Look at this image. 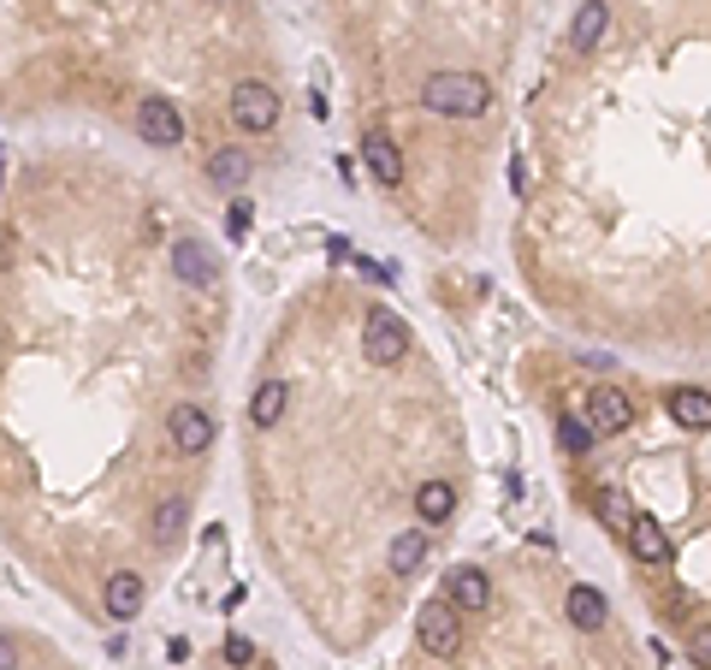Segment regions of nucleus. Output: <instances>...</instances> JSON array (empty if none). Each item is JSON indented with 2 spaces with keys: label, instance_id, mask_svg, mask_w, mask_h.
Listing matches in <instances>:
<instances>
[{
  "label": "nucleus",
  "instance_id": "nucleus-1",
  "mask_svg": "<svg viewBox=\"0 0 711 670\" xmlns=\"http://www.w3.org/2000/svg\"><path fill=\"white\" fill-rule=\"evenodd\" d=\"M422 101L439 113V119H480L492 107V83L480 72H434L422 83Z\"/></svg>",
  "mask_w": 711,
  "mask_h": 670
},
{
  "label": "nucleus",
  "instance_id": "nucleus-2",
  "mask_svg": "<svg viewBox=\"0 0 711 670\" xmlns=\"http://www.w3.org/2000/svg\"><path fill=\"white\" fill-rule=\"evenodd\" d=\"M362 350H367V362L391 369V362H403V350H410V326H403L391 309H367V321H362Z\"/></svg>",
  "mask_w": 711,
  "mask_h": 670
},
{
  "label": "nucleus",
  "instance_id": "nucleus-3",
  "mask_svg": "<svg viewBox=\"0 0 711 670\" xmlns=\"http://www.w3.org/2000/svg\"><path fill=\"white\" fill-rule=\"evenodd\" d=\"M415 635H422V647L434 653V659H451V653L463 647V623H456V605H451V600H427L422 611H415Z\"/></svg>",
  "mask_w": 711,
  "mask_h": 670
},
{
  "label": "nucleus",
  "instance_id": "nucleus-4",
  "mask_svg": "<svg viewBox=\"0 0 711 670\" xmlns=\"http://www.w3.org/2000/svg\"><path fill=\"white\" fill-rule=\"evenodd\" d=\"M232 119H237V131H273L279 125V90L261 78H244L232 90Z\"/></svg>",
  "mask_w": 711,
  "mask_h": 670
},
{
  "label": "nucleus",
  "instance_id": "nucleus-5",
  "mask_svg": "<svg viewBox=\"0 0 711 670\" xmlns=\"http://www.w3.org/2000/svg\"><path fill=\"white\" fill-rule=\"evenodd\" d=\"M137 137L155 143V149H178L184 143V113H178L167 95H143L137 101Z\"/></svg>",
  "mask_w": 711,
  "mask_h": 670
},
{
  "label": "nucleus",
  "instance_id": "nucleus-6",
  "mask_svg": "<svg viewBox=\"0 0 711 670\" xmlns=\"http://www.w3.org/2000/svg\"><path fill=\"white\" fill-rule=\"evenodd\" d=\"M581 415H587L593 434H629V427H634V403H629V391H622V386H593Z\"/></svg>",
  "mask_w": 711,
  "mask_h": 670
},
{
  "label": "nucleus",
  "instance_id": "nucleus-7",
  "mask_svg": "<svg viewBox=\"0 0 711 670\" xmlns=\"http://www.w3.org/2000/svg\"><path fill=\"white\" fill-rule=\"evenodd\" d=\"M167 434H172V446L184 451V458H202V451L214 446V415L202 410V403H178V410L167 415Z\"/></svg>",
  "mask_w": 711,
  "mask_h": 670
},
{
  "label": "nucleus",
  "instance_id": "nucleus-8",
  "mask_svg": "<svg viewBox=\"0 0 711 670\" xmlns=\"http://www.w3.org/2000/svg\"><path fill=\"white\" fill-rule=\"evenodd\" d=\"M622 540H629V552L641 564H670V552H676L670 546V534H664V523H652L646 511H634V523H629V534Z\"/></svg>",
  "mask_w": 711,
  "mask_h": 670
},
{
  "label": "nucleus",
  "instance_id": "nucleus-9",
  "mask_svg": "<svg viewBox=\"0 0 711 670\" xmlns=\"http://www.w3.org/2000/svg\"><path fill=\"white\" fill-rule=\"evenodd\" d=\"M167 261H172L178 285H196V291H208V285H214V256H208V249L196 244V237H178Z\"/></svg>",
  "mask_w": 711,
  "mask_h": 670
},
{
  "label": "nucleus",
  "instance_id": "nucleus-10",
  "mask_svg": "<svg viewBox=\"0 0 711 670\" xmlns=\"http://www.w3.org/2000/svg\"><path fill=\"white\" fill-rule=\"evenodd\" d=\"M444 600H451L456 611H487V605H492L487 570H451V576H444Z\"/></svg>",
  "mask_w": 711,
  "mask_h": 670
},
{
  "label": "nucleus",
  "instance_id": "nucleus-11",
  "mask_svg": "<svg viewBox=\"0 0 711 670\" xmlns=\"http://www.w3.org/2000/svg\"><path fill=\"white\" fill-rule=\"evenodd\" d=\"M605 30H611V7H605V0H581L576 24H569V48H581V54H593V48L605 42Z\"/></svg>",
  "mask_w": 711,
  "mask_h": 670
},
{
  "label": "nucleus",
  "instance_id": "nucleus-12",
  "mask_svg": "<svg viewBox=\"0 0 711 670\" xmlns=\"http://www.w3.org/2000/svg\"><path fill=\"white\" fill-rule=\"evenodd\" d=\"M362 160H367V172H374L379 184H403V155H398V143L391 137H362Z\"/></svg>",
  "mask_w": 711,
  "mask_h": 670
},
{
  "label": "nucleus",
  "instance_id": "nucleus-13",
  "mask_svg": "<svg viewBox=\"0 0 711 670\" xmlns=\"http://www.w3.org/2000/svg\"><path fill=\"white\" fill-rule=\"evenodd\" d=\"M564 611H569V623L576 629H605V617H611V605H605V593L599 588H569V600H564Z\"/></svg>",
  "mask_w": 711,
  "mask_h": 670
},
{
  "label": "nucleus",
  "instance_id": "nucleus-14",
  "mask_svg": "<svg viewBox=\"0 0 711 670\" xmlns=\"http://www.w3.org/2000/svg\"><path fill=\"white\" fill-rule=\"evenodd\" d=\"M670 422L676 427H711V391H700V386L670 391Z\"/></svg>",
  "mask_w": 711,
  "mask_h": 670
},
{
  "label": "nucleus",
  "instance_id": "nucleus-15",
  "mask_svg": "<svg viewBox=\"0 0 711 670\" xmlns=\"http://www.w3.org/2000/svg\"><path fill=\"white\" fill-rule=\"evenodd\" d=\"M451 511H456L451 480H422V487H415V516H422V523H451Z\"/></svg>",
  "mask_w": 711,
  "mask_h": 670
},
{
  "label": "nucleus",
  "instance_id": "nucleus-16",
  "mask_svg": "<svg viewBox=\"0 0 711 670\" xmlns=\"http://www.w3.org/2000/svg\"><path fill=\"white\" fill-rule=\"evenodd\" d=\"M285 403H290V386L285 381H261L256 398H249V422H256V427H279Z\"/></svg>",
  "mask_w": 711,
  "mask_h": 670
},
{
  "label": "nucleus",
  "instance_id": "nucleus-17",
  "mask_svg": "<svg viewBox=\"0 0 711 670\" xmlns=\"http://www.w3.org/2000/svg\"><path fill=\"white\" fill-rule=\"evenodd\" d=\"M107 611L113 617H137V611H143V576H137V570L113 576L107 581Z\"/></svg>",
  "mask_w": 711,
  "mask_h": 670
},
{
  "label": "nucleus",
  "instance_id": "nucleus-18",
  "mask_svg": "<svg viewBox=\"0 0 711 670\" xmlns=\"http://www.w3.org/2000/svg\"><path fill=\"white\" fill-rule=\"evenodd\" d=\"M208 179H214V191H237V184L249 179V155L244 149H220V155L208 160Z\"/></svg>",
  "mask_w": 711,
  "mask_h": 670
},
{
  "label": "nucleus",
  "instance_id": "nucleus-19",
  "mask_svg": "<svg viewBox=\"0 0 711 670\" xmlns=\"http://www.w3.org/2000/svg\"><path fill=\"white\" fill-rule=\"evenodd\" d=\"M422 558H427V534H422V528H410V534L391 540V570H398V576L422 570Z\"/></svg>",
  "mask_w": 711,
  "mask_h": 670
},
{
  "label": "nucleus",
  "instance_id": "nucleus-20",
  "mask_svg": "<svg viewBox=\"0 0 711 670\" xmlns=\"http://www.w3.org/2000/svg\"><path fill=\"white\" fill-rule=\"evenodd\" d=\"M599 516L617 528V534H629V523H634V504H629V492L605 487V492H599Z\"/></svg>",
  "mask_w": 711,
  "mask_h": 670
},
{
  "label": "nucleus",
  "instance_id": "nucleus-21",
  "mask_svg": "<svg viewBox=\"0 0 711 670\" xmlns=\"http://www.w3.org/2000/svg\"><path fill=\"white\" fill-rule=\"evenodd\" d=\"M184 499H167V504H160V511H155V540H160V546H172V540L178 534H184Z\"/></svg>",
  "mask_w": 711,
  "mask_h": 670
},
{
  "label": "nucleus",
  "instance_id": "nucleus-22",
  "mask_svg": "<svg viewBox=\"0 0 711 670\" xmlns=\"http://www.w3.org/2000/svg\"><path fill=\"white\" fill-rule=\"evenodd\" d=\"M557 439H564V451H587V446H593L587 415H564V422H557Z\"/></svg>",
  "mask_w": 711,
  "mask_h": 670
},
{
  "label": "nucleus",
  "instance_id": "nucleus-23",
  "mask_svg": "<svg viewBox=\"0 0 711 670\" xmlns=\"http://www.w3.org/2000/svg\"><path fill=\"white\" fill-rule=\"evenodd\" d=\"M225 232H232V237L249 232V202H232V214H225Z\"/></svg>",
  "mask_w": 711,
  "mask_h": 670
},
{
  "label": "nucleus",
  "instance_id": "nucleus-24",
  "mask_svg": "<svg viewBox=\"0 0 711 670\" xmlns=\"http://www.w3.org/2000/svg\"><path fill=\"white\" fill-rule=\"evenodd\" d=\"M225 659H232V665H256V647H249L244 635H232V641H225Z\"/></svg>",
  "mask_w": 711,
  "mask_h": 670
},
{
  "label": "nucleus",
  "instance_id": "nucleus-25",
  "mask_svg": "<svg viewBox=\"0 0 711 670\" xmlns=\"http://www.w3.org/2000/svg\"><path fill=\"white\" fill-rule=\"evenodd\" d=\"M0 670H18V641L0 635Z\"/></svg>",
  "mask_w": 711,
  "mask_h": 670
},
{
  "label": "nucleus",
  "instance_id": "nucleus-26",
  "mask_svg": "<svg viewBox=\"0 0 711 670\" xmlns=\"http://www.w3.org/2000/svg\"><path fill=\"white\" fill-rule=\"evenodd\" d=\"M694 653H700V659L711 665V629H700V635H694Z\"/></svg>",
  "mask_w": 711,
  "mask_h": 670
},
{
  "label": "nucleus",
  "instance_id": "nucleus-27",
  "mask_svg": "<svg viewBox=\"0 0 711 670\" xmlns=\"http://www.w3.org/2000/svg\"><path fill=\"white\" fill-rule=\"evenodd\" d=\"M0 167H7V149H0Z\"/></svg>",
  "mask_w": 711,
  "mask_h": 670
}]
</instances>
